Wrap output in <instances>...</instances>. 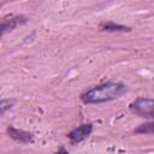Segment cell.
Wrapping results in <instances>:
<instances>
[{"label":"cell","instance_id":"5b68a950","mask_svg":"<svg viewBox=\"0 0 154 154\" xmlns=\"http://www.w3.org/2000/svg\"><path fill=\"white\" fill-rule=\"evenodd\" d=\"M7 132L16 141H19V142H23V143H28V142H31L32 141L31 134H29L26 131H23V130H18V129L12 128V126L7 129Z\"/></svg>","mask_w":154,"mask_h":154},{"label":"cell","instance_id":"ba28073f","mask_svg":"<svg viewBox=\"0 0 154 154\" xmlns=\"http://www.w3.org/2000/svg\"><path fill=\"white\" fill-rule=\"evenodd\" d=\"M136 132L138 134H153V123H148V124H142L137 130Z\"/></svg>","mask_w":154,"mask_h":154},{"label":"cell","instance_id":"277c9868","mask_svg":"<svg viewBox=\"0 0 154 154\" xmlns=\"http://www.w3.org/2000/svg\"><path fill=\"white\" fill-rule=\"evenodd\" d=\"M26 19L23 16H17V17H12V18H7L4 22L0 23V38L8 31H11L14 26H17L18 24L24 23Z\"/></svg>","mask_w":154,"mask_h":154},{"label":"cell","instance_id":"3957f363","mask_svg":"<svg viewBox=\"0 0 154 154\" xmlns=\"http://www.w3.org/2000/svg\"><path fill=\"white\" fill-rule=\"evenodd\" d=\"M91 129H93L91 124H83V125L78 126L77 129H75L73 131H71L70 135H69V137H70V140L73 143L81 142V141H83L84 138H87L90 135Z\"/></svg>","mask_w":154,"mask_h":154},{"label":"cell","instance_id":"7a4b0ae2","mask_svg":"<svg viewBox=\"0 0 154 154\" xmlns=\"http://www.w3.org/2000/svg\"><path fill=\"white\" fill-rule=\"evenodd\" d=\"M131 109L142 118L152 119L154 117V101L147 97L136 99L131 105Z\"/></svg>","mask_w":154,"mask_h":154},{"label":"cell","instance_id":"8992f818","mask_svg":"<svg viewBox=\"0 0 154 154\" xmlns=\"http://www.w3.org/2000/svg\"><path fill=\"white\" fill-rule=\"evenodd\" d=\"M102 30H106V31H128L130 30L129 28L124 26V25H120V24H114L112 22H107V23H103L101 25Z\"/></svg>","mask_w":154,"mask_h":154},{"label":"cell","instance_id":"52a82bcc","mask_svg":"<svg viewBox=\"0 0 154 154\" xmlns=\"http://www.w3.org/2000/svg\"><path fill=\"white\" fill-rule=\"evenodd\" d=\"M14 103V100L13 99H4V100H0V117L7 112Z\"/></svg>","mask_w":154,"mask_h":154},{"label":"cell","instance_id":"9c48e42d","mask_svg":"<svg viewBox=\"0 0 154 154\" xmlns=\"http://www.w3.org/2000/svg\"><path fill=\"white\" fill-rule=\"evenodd\" d=\"M59 154H69V153H66V152H64V150H61Z\"/></svg>","mask_w":154,"mask_h":154},{"label":"cell","instance_id":"6da1fadb","mask_svg":"<svg viewBox=\"0 0 154 154\" xmlns=\"http://www.w3.org/2000/svg\"><path fill=\"white\" fill-rule=\"evenodd\" d=\"M125 93H126V87L124 84L108 82L100 84L84 93L82 95V101L84 103H100L118 99Z\"/></svg>","mask_w":154,"mask_h":154}]
</instances>
